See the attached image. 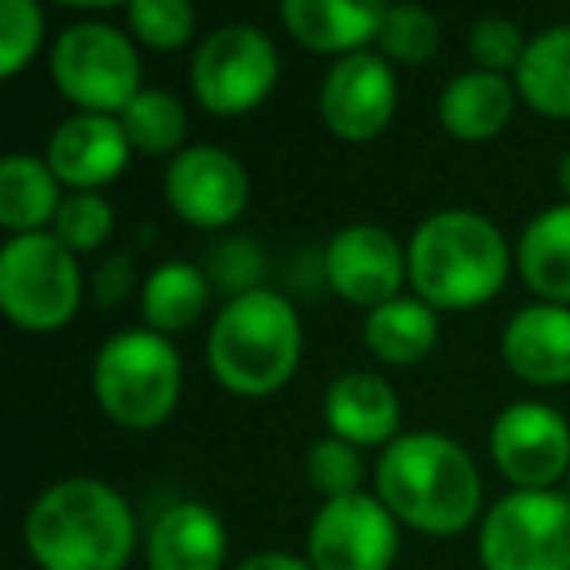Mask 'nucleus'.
<instances>
[{
    "label": "nucleus",
    "instance_id": "f257e3e1",
    "mask_svg": "<svg viewBox=\"0 0 570 570\" xmlns=\"http://www.w3.org/2000/svg\"><path fill=\"white\" fill-rule=\"evenodd\" d=\"M375 497L403 528L458 539L484 515V481L473 453L442 430H406L375 461Z\"/></svg>",
    "mask_w": 570,
    "mask_h": 570
},
{
    "label": "nucleus",
    "instance_id": "f03ea898",
    "mask_svg": "<svg viewBox=\"0 0 570 570\" xmlns=\"http://www.w3.org/2000/svg\"><path fill=\"white\" fill-rule=\"evenodd\" d=\"M24 551L40 570H129L137 515L98 476H63L28 504Z\"/></svg>",
    "mask_w": 570,
    "mask_h": 570
},
{
    "label": "nucleus",
    "instance_id": "7ed1b4c3",
    "mask_svg": "<svg viewBox=\"0 0 570 570\" xmlns=\"http://www.w3.org/2000/svg\"><path fill=\"white\" fill-rule=\"evenodd\" d=\"M411 294L438 313H469L489 305L515 269V246L473 207H438L406 243Z\"/></svg>",
    "mask_w": 570,
    "mask_h": 570
},
{
    "label": "nucleus",
    "instance_id": "20e7f679",
    "mask_svg": "<svg viewBox=\"0 0 570 570\" xmlns=\"http://www.w3.org/2000/svg\"><path fill=\"white\" fill-rule=\"evenodd\" d=\"M305 356V328L294 302L266 285L212 317L204 360L212 380L235 399H269L297 375Z\"/></svg>",
    "mask_w": 570,
    "mask_h": 570
},
{
    "label": "nucleus",
    "instance_id": "39448f33",
    "mask_svg": "<svg viewBox=\"0 0 570 570\" xmlns=\"http://www.w3.org/2000/svg\"><path fill=\"white\" fill-rule=\"evenodd\" d=\"M95 403L114 426L129 434L160 430L184 395V360L168 336L153 328H118L106 336L90 364Z\"/></svg>",
    "mask_w": 570,
    "mask_h": 570
},
{
    "label": "nucleus",
    "instance_id": "423d86ee",
    "mask_svg": "<svg viewBox=\"0 0 570 570\" xmlns=\"http://www.w3.org/2000/svg\"><path fill=\"white\" fill-rule=\"evenodd\" d=\"M82 297V258L51 230L17 235L0 246V313L12 328L32 336L59 333L79 317Z\"/></svg>",
    "mask_w": 570,
    "mask_h": 570
},
{
    "label": "nucleus",
    "instance_id": "0eeeda50",
    "mask_svg": "<svg viewBox=\"0 0 570 570\" xmlns=\"http://www.w3.org/2000/svg\"><path fill=\"white\" fill-rule=\"evenodd\" d=\"M48 75L75 114L121 118V110L145 90L137 40L106 20L67 24L48 51Z\"/></svg>",
    "mask_w": 570,
    "mask_h": 570
},
{
    "label": "nucleus",
    "instance_id": "6e6552de",
    "mask_svg": "<svg viewBox=\"0 0 570 570\" xmlns=\"http://www.w3.org/2000/svg\"><path fill=\"white\" fill-rule=\"evenodd\" d=\"M196 102L215 118H243L269 102L282 82V56L258 24H219L196 43L188 63Z\"/></svg>",
    "mask_w": 570,
    "mask_h": 570
},
{
    "label": "nucleus",
    "instance_id": "1a4fd4ad",
    "mask_svg": "<svg viewBox=\"0 0 570 570\" xmlns=\"http://www.w3.org/2000/svg\"><path fill=\"white\" fill-rule=\"evenodd\" d=\"M484 570H570L567 492H504L476 528Z\"/></svg>",
    "mask_w": 570,
    "mask_h": 570
},
{
    "label": "nucleus",
    "instance_id": "9d476101",
    "mask_svg": "<svg viewBox=\"0 0 570 570\" xmlns=\"http://www.w3.org/2000/svg\"><path fill=\"white\" fill-rule=\"evenodd\" d=\"M489 458L515 492H559L570 476V422L539 399L504 406L489 426Z\"/></svg>",
    "mask_w": 570,
    "mask_h": 570
},
{
    "label": "nucleus",
    "instance_id": "9b49d317",
    "mask_svg": "<svg viewBox=\"0 0 570 570\" xmlns=\"http://www.w3.org/2000/svg\"><path fill=\"white\" fill-rule=\"evenodd\" d=\"M399 528L375 492L321 500L305 535L313 570H391L399 559Z\"/></svg>",
    "mask_w": 570,
    "mask_h": 570
},
{
    "label": "nucleus",
    "instance_id": "f8f14e48",
    "mask_svg": "<svg viewBox=\"0 0 570 570\" xmlns=\"http://www.w3.org/2000/svg\"><path fill=\"white\" fill-rule=\"evenodd\" d=\"M165 204L184 227L227 230L250 207V173L223 145H188L165 165Z\"/></svg>",
    "mask_w": 570,
    "mask_h": 570
},
{
    "label": "nucleus",
    "instance_id": "ddd939ff",
    "mask_svg": "<svg viewBox=\"0 0 570 570\" xmlns=\"http://www.w3.org/2000/svg\"><path fill=\"white\" fill-rule=\"evenodd\" d=\"M321 277L341 302L372 313L406 294V246L380 223H348L321 250Z\"/></svg>",
    "mask_w": 570,
    "mask_h": 570
},
{
    "label": "nucleus",
    "instance_id": "4468645a",
    "mask_svg": "<svg viewBox=\"0 0 570 570\" xmlns=\"http://www.w3.org/2000/svg\"><path fill=\"white\" fill-rule=\"evenodd\" d=\"M317 110L336 141L367 145L387 134L399 114V75L380 51L336 59L321 79Z\"/></svg>",
    "mask_w": 570,
    "mask_h": 570
},
{
    "label": "nucleus",
    "instance_id": "2eb2a0df",
    "mask_svg": "<svg viewBox=\"0 0 570 570\" xmlns=\"http://www.w3.org/2000/svg\"><path fill=\"white\" fill-rule=\"evenodd\" d=\"M129 157L134 149L126 141V129L106 114H71L51 129L43 145V160L67 191H102L126 173Z\"/></svg>",
    "mask_w": 570,
    "mask_h": 570
},
{
    "label": "nucleus",
    "instance_id": "dca6fc26",
    "mask_svg": "<svg viewBox=\"0 0 570 570\" xmlns=\"http://www.w3.org/2000/svg\"><path fill=\"white\" fill-rule=\"evenodd\" d=\"M325 426L333 438L356 450H387L403 438V403L399 391L375 372H341L325 387Z\"/></svg>",
    "mask_w": 570,
    "mask_h": 570
},
{
    "label": "nucleus",
    "instance_id": "f3484780",
    "mask_svg": "<svg viewBox=\"0 0 570 570\" xmlns=\"http://www.w3.org/2000/svg\"><path fill=\"white\" fill-rule=\"evenodd\" d=\"M500 360L528 387L570 383V309L531 302L508 317L500 333Z\"/></svg>",
    "mask_w": 570,
    "mask_h": 570
},
{
    "label": "nucleus",
    "instance_id": "a211bd4d",
    "mask_svg": "<svg viewBox=\"0 0 570 570\" xmlns=\"http://www.w3.org/2000/svg\"><path fill=\"white\" fill-rule=\"evenodd\" d=\"M230 535L215 508L199 500H176L145 531V567L149 570H223Z\"/></svg>",
    "mask_w": 570,
    "mask_h": 570
},
{
    "label": "nucleus",
    "instance_id": "6ab92c4d",
    "mask_svg": "<svg viewBox=\"0 0 570 570\" xmlns=\"http://www.w3.org/2000/svg\"><path fill=\"white\" fill-rule=\"evenodd\" d=\"M383 9L387 4H372V0H285L277 20L289 32V40L302 43L305 51L348 59L372 51Z\"/></svg>",
    "mask_w": 570,
    "mask_h": 570
},
{
    "label": "nucleus",
    "instance_id": "aec40b11",
    "mask_svg": "<svg viewBox=\"0 0 570 570\" xmlns=\"http://www.w3.org/2000/svg\"><path fill=\"white\" fill-rule=\"evenodd\" d=\"M515 102L520 98H515L512 79L469 67V71L453 75L442 87L434 114L445 137H453L461 145H484L508 129Z\"/></svg>",
    "mask_w": 570,
    "mask_h": 570
},
{
    "label": "nucleus",
    "instance_id": "412c9836",
    "mask_svg": "<svg viewBox=\"0 0 570 570\" xmlns=\"http://www.w3.org/2000/svg\"><path fill=\"white\" fill-rule=\"evenodd\" d=\"M515 274L528 294L547 305L570 309V204L543 207L515 238Z\"/></svg>",
    "mask_w": 570,
    "mask_h": 570
},
{
    "label": "nucleus",
    "instance_id": "4be33fe9",
    "mask_svg": "<svg viewBox=\"0 0 570 570\" xmlns=\"http://www.w3.org/2000/svg\"><path fill=\"white\" fill-rule=\"evenodd\" d=\"M212 297L215 289L199 262L168 258L145 274L137 309H141L145 328L173 341V336L188 333V328H196L204 321V313L212 309Z\"/></svg>",
    "mask_w": 570,
    "mask_h": 570
},
{
    "label": "nucleus",
    "instance_id": "5701e85b",
    "mask_svg": "<svg viewBox=\"0 0 570 570\" xmlns=\"http://www.w3.org/2000/svg\"><path fill=\"white\" fill-rule=\"evenodd\" d=\"M63 184L51 173V165L32 153H9L0 165V227L17 235H40L56 227V215L63 207Z\"/></svg>",
    "mask_w": 570,
    "mask_h": 570
},
{
    "label": "nucleus",
    "instance_id": "b1692460",
    "mask_svg": "<svg viewBox=\"0 0 570 570\" xmlns=\"http://www.w3.org/2000/svg\"><path fill=\"white\" fill-rule=\"evenodd\" d=\"M360 336H364V348L372 352L380 364L414 367L438 348L442 321H438V309H430L422 297L399 294L395 302L364 313Z\"/></svg>",
    "mask_w": 570,
    "mask_h": 570
},
{
    "label": "nucleus",
    "instance_id": "393cba45",
    "mask_svg": "<svg viewBox=\"0 0 570 570\" xmlns=\"http://www.w3.org/2000/svg\"><path fill=\"white\" fill-rule=\"evenodd\" d=\"M515 98L547 121H570V24L531 36L512 75Z\"/></svg>",
    "mask_w": 570,
    "mask_h": 570
},
{
    "label": "nucleus",
    "instance_id": "a878e982",
    "mask_svg": "<svg viewBox=\"0 0 570 570\" xmlns=\"http://www.w3.org/2000/svg\"><path fill=\"white\" fill-rule=\"evenodd\" d=\"M121 129L137 157H168L188 149V110L165 87H145L134 102L121 110Z\"/></svg>",
    "mask_w": 570,
    "mask_h": 570
},
{
    "label": "nucleus",
    "instance_id": "bb28decb",
    "mask_svg": "<svg viewBox=\"0 0 570 570\" xmlns=\"http://www.w3.org/2000/svg\"><path fill=\"white\" fill-rule=\"evenodd\" d=\"M375 48L391 67H422L442 48V24L422 4H387Z\"/></svg>",
    "mask_w": 570,
    "mask_h": 570
},
{
    "label": "nucleus",
    "instance_id": "cd10ccee",
    "mask_svg": "<svg viewBox=\"0 0 570 570\" xmlns=\"http://www.w3.org/2000/svg\"><path fill=\"white\" fill-rule=\"evenodd\" d=\"M199 266H204L207 282H212V289L223 302H235V297H246L254 289H266V269H269L266 250L246 235L219 238Z\"/></svg>",
    "mask_w": 570,
    "mask_h": 570
},
{
    "label": "nucleus",
    "instance_id": "c85d7f7f",
    "mask_svg": "<svg viewBox=\"0 0 570 570\" xmlns=\"http://www.w3.org/2000/svg\"><path fill=\"white\" fill-rule=\"evenodd\" d=\"M364 450L341 442V438L325 434L305 450V481L309 489H317L325 500H341V497H356L364 489Z\"/></svg>",
    "mask_w": 570,
    "mask_h": 570
},
{
    "label": "nucleus",
    "instance_id": "c756f323",
    "mask_svg": "<svg viewBox=\"0 0 570 570\" xmlns=\"http://www.w3.org/2000/svg\"><path fill=\"white\" fill-rule=\"evenodd\" d=\"M126 24L149 51H180L196 40V9L188 0H137L126 9Z\"/></svg>",
    "mask_w": 570,
    "mask_h": 570
},
{
    "label": "nucleus",
    "instance_id": "7c9ffc66",
    "mask_svg": "<svg viewBox=\"0 0 570 570\" xmlns=\"http://www.w3.org/2000/svg\"><path fill=\"white\" fill-rule=\"evenodd\" d=\"M51 235H56L67 250L79 254V258H82V254L102 250V246L114 238V207H110V199H106L102 191H67Z\"/></svg>",
    "mask_w": 570,
    "mask_h": 570
},
{
    "label": "nucleus",
    "instance_id": "2f4dec72",
    "mask_svg": "<svg viewBox=\"0 0 570 570\" xmlns=\"http://www.w3.org/2000/svg\"><path fill=\"white\" fill-rule=\"evenodd\" d=\"M48 20L36 0H0V79H17L28 71L43 48Z\"/></svg>",
    "mask_w": 570,
    "mask_h": 570
},
{
    "label": "nucleus",
    "instance_id": "473e14b6",
    "mask_svg": "<svg viewBox=\"0 0 570 570\" xmlns=\"http://www.w3.org/2000/svg\"><path fill=\"white\" fill-rule=\"evenodd\" d=\"M531 36H523V28L508 17H481L469 32V56H473L476 71L504 75L512 79L520 67L523 51H528Z\"/></svg>",
    "mask_w": 570,
    "mask_h": 570
},
{
    "label": "nucleus",
    "instance_id": "72a5a7b5",
    "mask_svg": "<svg viewBox=\"0 0 570 570\" xmlns=\"http://www.w3.org/2000/svg\"><path fill=\"white\" fill-rule=\"evenodd\" d=\"M141 282L145 277H137V266H134V254H110V258L98 262L95 277H90V297H95V305H102V309H118V305H126L134 294H141Z\"/></svg>",
    "mask_w": 570,
    "mask_h": 570
},
{
    "label": "nucleus",
    "instance_id": "f704fd0d",
    "mask_svg": "<svg viewBox=\"0 0 570 570\" xmlns=\"http://www.w3.org/2000/svg\"><path fill=\"white\" fill-rule=\"evenodd\" d=\"M235 570H313V562L294 551H254Z\"/></svg>",
    "mask_w": 570,
    "mask_h": 570
},
{
    "label": "nucleus",
    "instance_id": "c9c22d12",
    "mask_svg": "<svg viewBox=\"0 0 570 570\" xmlns=\"http://www.w3.org/2000/svg\"><path fill=\"white\" fill-rule=\"evenodd\" d=\"M554 176H559L562 199H567V204H570V149L562 153V160H559V173H554Z\"/></svg>",
    "mask_w": 570,
    "mask_h": 570
},
{
    "label": "nucleus",
    "instance_id": "e433bc0d",
    "mask_svg": "<svg viewBox=\"0 0 570 570\" xmlns=\"http://www.w3.org/2000/svg\"><path fill=\"white\" fill-rule=\"evenodd\" d=\"M562 492H567V497H570V476H567V484H562Z\"/></svg>",
    "mask_w": 570,
    "mask_h": 570
}]
</instances>
